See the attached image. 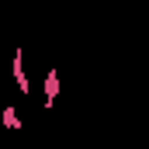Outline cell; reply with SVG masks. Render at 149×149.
Returning a JSON list of instances; mask_svg holds the SVG:
<instances>
[{
    "mask_svg": "<svg viewBox=\"0 0 149 149\" xmlns=\"http://www.w3.org/2000/svg\"><path fill=\"white\" fill-rule=\"evenodd\" d=\"M3 125H7V128H14V132H17V128H21V125H24V121H21V114H17V108H14V104H3Z\"/></svg>",
    "mask_w": 149,
    "mask_h": 149,
    "instance_id": "3957f363",
    "label": "cell"
},
{
    "mask_svg": "<svg viewBox=\"0 0 149 149\" xmlns=\"http://www.w3.org/2000/svg\"><path fill=\"white\" fill-rule=\"evenodd\" d=\"M10 76H14L17 94H31V80H28V70H24V49H21V45H17L14 56H10Z\"/></svg>",
    "mask_w": 149,
    "mask_h": 149,
    "instance_id": "6da1fadb",
    "label": "cell"
},
{
    "mask_svg": "<svg viewBox=\"0 0 149 149\" xmlns=\"http://www.w3.org/2000/svg\"><path fill=\"white\" fill-rule=\"evenodd\" d=\"M42 90H45V94H42V104H45V108H52V104H56V97H59V70H56V66L45 73Z\"/></svg>",
    "mask_w": 149,
    "mask_h": 149,
    "instance_id": "7a4b0ae2",
    "label": "cell"
}]
</instances>
